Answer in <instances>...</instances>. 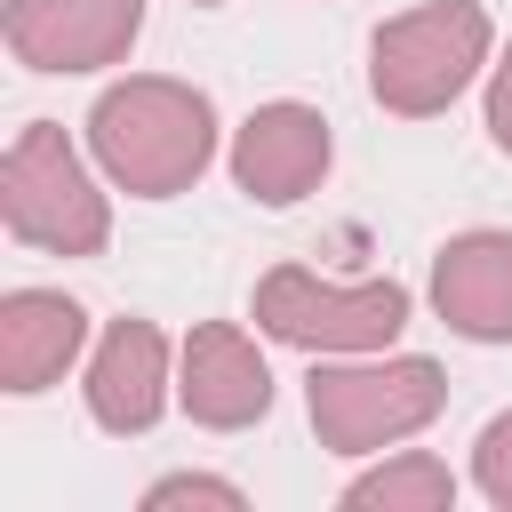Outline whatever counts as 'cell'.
Here are the masks:
<instances>
[{
  "label": "cell",
  "mask_w": 512,
  "mask_h": 512,
  "mask_svg": "<svg viewBox=\"0 0 512 512\" xmlns=\"http://www.w3.org/2000/svg\"><path fill=\"white\" fill-rule=\"evenodd\" d=\"M88 152H96L104 184H120L128 200H168V192L200 184V168L216 160V104L192 80L128 72L96 96Z\"/></svg>",
  "instance_id": "1"
},
{
  "label": "cell",
  "mask_w": 512,
  "mask_h": 512,
  "mask_svg": "<svg viewBox=\"0 0 512 512\" xmlns=\"http://www.w3.org/2000/svg\"><path fill=\"white\" fill-rule=\"evenodd\" d=\"M448 400V376L424 352H328L304 376V408L320 448L336 456H384L416 440Z\"/></svg>",
  "instance_id": "2"
},
{
  "label": "cell",
  "mask_w": 512,
  "mask_h": 512,
  "mask_svg": "<svg viewBox=\"0 0 512 512\" xmlns=\"http://www.w3.org/2000/svg\"><path fill=\"white\" fill-rule=\"evenodd\" d=\"M488 48H496V24H488L480 0H424V8L392 16V24H376L368 88H376L384 112L432 120V112H448V104L480 80Z\"/></svg>",
  "instance_id": "3"
},
{
  "label": "cell",
  "mask_w": 512,
  "mask_h": 512,
  "mask_svg": "<svg viewBox=\"0 0 512 512\" xmlns=\"http://www.w3.org/2000/svg\"><path fill=\"white\" fill-rule=\"evenodd\" d=\"M0 216L24 248L48 256H96L112 240V200L96 192L88 160L72 152V136L56 120H24L8 160H0Z\"/></svg>",
  "instance_id": "4"
},
{
  "label": "cell",
  "mask_w": 512,
  "mask_h": 512,
  "mask_svg": "<svg viewBox=\"0 0 512 512\" xmlns=\"http://www.w3.org/2000/svg\"><path fill=\"white\" fill-rule=\"evenodd\" d=\"M256 328L272 344H296L312 360L328 352H384L400 328H408V288L400 280H360V288H336L304 264H280L256 280Z\"/></svg>",
  "instance_id": "5"
},
{
  "label": "cell",
  "mask_w": 512,
  "mask_h": 512,
  "mask_svg": "<svg viewBox=\"0 0 512 512\" xmlns=\"http://www.w3.org/2000/svg\"><path fill=\"white\" fill-rule=\"evenodd\" d=\"M144 0H8L0 40L24 72H104L136 48Z\"/></svg>",
  "instance_id": "6"
},
{
  "label": "cell",
  "mask_w": 512,
  "mask_h": 512,
  "mask_svg": "<svg viewBox=\"0 0 512 512\" xmlns=\"http://www.w3.org/2000/svg\"><path fill=\"white\" fill-rule=\"evenodd\" d=\"M336 144H328V120L312 104H256L240 128H232V184L264 208H296L304 192H320Z\"/></svg>",
  "instance_id": "7"
},
{
  "label": "cell",
  "mask_w": 512,
  "mask_h": 512,
  "mask_svg": "<svg viewBox=\"0 0 512 512\" xmlns=\"http://www.w3.org/2000/svg\"><path fill=\"white\" fill-rule=\"evenodd\" d=\"M176 400H184V416L208 424V432L256 424V416L272 408V368H264V352L248 344V328L200 320V328L184 336V352H176Z\"/></svg>",
  "instance_id": "8"
},
{
  "label": "cell",
  "mask_w": 512,
  "mask_h": 512,
  "mask_svg": "<svg viewBox=\"0 0 512 512\" xmlns=\"http://www.w3.org/2000/svg\"><path fill=\"white\" fill-rule=\"evenodd\" d=\"M88 416L104 424V432H152L160 424V408H168V392H176V376H168V336L152 328V320H112L104 336H96V352H88Z\"/></svg>",
  "instance_id": "9"
},
{
  "label": "cell",
  "mask_w": 512,
  "mask_h": 512,
  "mask_svg": "<svg viewBox=\"0 0 512 512\" xmlns=\"http://www.w3.org/2000/svg\"><path fill=\"white\" fill-rule=\"evenodd\" d=\"M432 312L472 344H512V232H456L432 256Z\"/></svg>",
  "instance_id": "10"
},
{
  "label": "cell",
  "mask_w": 512,
  "mask_h": 512,
  "mask_svg": "<svg viewBox=\"0 0 512 512\" xmlns=\"http://www.w3.org/2000/svg\"><path fill=\"white\" fill-rule=\"evenodd\" d=\"M88 344V312L56 288H8L0 296V392H48Z\"/></svg>",
  "instance_id": "11"
},
{
  "label": "cell",
  "mask_w": 512,
  "mask_h": 512,
  "mask_svg": "<svg viewBox=\"0 0 512 512\" xmlns=\"http://www.w3.org/2000/svg\"><path fill=\"white\" fill-rule=\"evenodd\" d=\"M344 504H352V512H448V504H456V472H448L432 448H400V456H384L376 472H360V480L344 488Z\"/></svg>",
  "instance_id": "12"
},
{
  "label": "cell",
  "mask_w": 512,
  "mask_h": 512,
  "mask_svg": "<svg viewBox=\"0 0 512 512\" xmlns=\"http://www.w3.org/2000/svg\"><path fill=\"white\" fill-rule=\"evenodd\" d=\"M472 488H480L496 512H512V408L472 440Z\"/></svg>",
  "instance_id": "13"
},
{
  "label": "cell",
  "mask_w": 512,
  "mask_h": 512,
  "mask_svg": "<svg viewBox=\"0 0 512 512\" xmlns=\"http://www.w3.org/2000/svg\"><path fill=\"white\" fill-rule=\"evenodd\" d=\"M176 504H208V512H240L248 496H240L232 480H208V472H168V480H152V488H144V512H176Z\"/></svg>",
  "instance_id": "14"
},
{
  "label": "cell",
  "mask_w": 512,
  "mask_h": 512,
  "mask_svg": "<svg viewBox=\"0 0 512 512\" xmlns=\"http://www.w3.org/2000/svg\"><path fill=\"white\" fill-rule=\"evenodd\" d=\"M488 136L512 152V48H504L496 72H488Z\"/></svg>",
  "instance_id": "15"
},
{
  "label": "cell",
  "mask_w": 512,
  "mask_h": 512,
  "mask_svg": "<svg viewBox=\"0 0 512 512\" xmlns=\"http://www.w3.org/2000/svg\"><path fill=\"white\" fill-rule=\"evenodd\" d=\"M192 8H224V0H192Z\"/></svg>",
  "instance_id": "16"
}]
</instances>
